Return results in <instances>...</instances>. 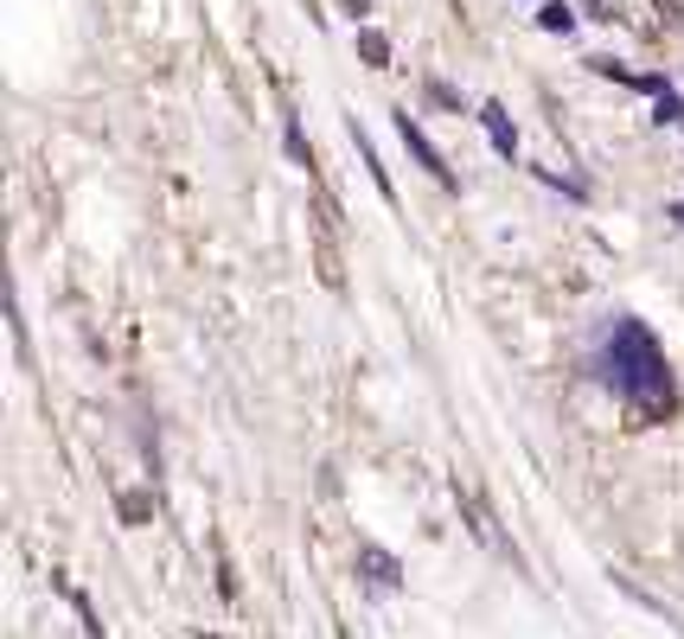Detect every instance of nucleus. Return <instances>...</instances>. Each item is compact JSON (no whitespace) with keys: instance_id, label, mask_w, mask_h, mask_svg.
Listing matches in <instances>:
<instances>
[{"instance_id":"2","label":"nucleus","mask_w":684,"mask_h":639,"mask_svg":"<svg viewBox=\"0 0 684 639\" xmlns=\"http://www.w3.org/2000/svg\"><path fill=\"white\" fill-rule=\"evenodd\" d=\"M397 135H403V148L417 153V167H429V173H435L442 186H455V167H448V160L435 153V141H429V135L417 128V115H410V110H397Z\"/></svg>"},{"instance_id":"6","label":"nucleus","mask_w":684,"mask_h":639,"mask_svg":"<svg viewBox=\"0 0 684 639\" xmlns=\"http://www.w3.org/2000/svg\"><path fill=\"white\" fill-rule=\"evenodd\" d=\"M537 26H544V33H570V26H575V13L563 7V0H544V13H537Z\"/></svg>"},{"instance_id":"3","label":"nucleus","mask_w":684,"mask_h":639,"mask_svg":"<svg viewBox=\"0 0 684 639\" xmlns=\"http://www.w3.org/2000/svg\"><path fill=\"white\" fill-rule=\"evenodd\" d=\"M358 569H365V582H372V589H397V582H403L397 557H390V550H378V544H365V550H358Z\"/></svg>"},{"instance_id":"5","label":"nucleus","mask_w":684,"mask_h":639,"mask_svg":"<svg viewBox=\"0 0 684 639\" xmlns=\"http://www.w3.org/2000/svg\"><path fill=\"white\" fill-rule=\"evenodd\" d=\"M358 58H365L372 71H384V65H390V38H384L378 26H358Z\"/></svg>"},{"instance_id":"8","label":"nucleus","mask_w":684,"mask_h":639,"mask_svg":"<svg viewBox=\"0 0 684 639\" xmlns=\"http://www.w3.org/2000/svg\"><path fill=\"white\" fill-rule=\"evenodd\" d=\"M665 218H679V225H684V205H672V212H665Z\"/></svg>"},{"instance_id":"7","label":"nucleus","mask_w":684,"mask_h":639,"mask_svg":"<svg viewBox=\"0 0 684 639\" xmlns=\"http://www.w3.org/2000/svg\"><path fill=\"white\" fill-rule=\"evenodd\" d=\"M659 122H684V103H679V90H659Z\"/></svg>"},{"instance_id":"4","label":"nucleus","mask_w":684,"mask_h":639,"mask_svg":"<svg viewBox=\"0 0 684 639\" xmlns=\"http://www.w3.org/2000/svg\"><path fill=\"white\" fill-rule=\"evenodd\" d=\"M480 122H487V135H493V148L505 153V160H512V153H518V135H512V115L499 110V103H487V110H480Z\"/></svg>"},{"instance_id":"1","label":"nucleus","mask_w":684,"mask_h":639,"mask_svg":"<svg viewBox=\"0 0 684 639\" xmlns=\"http://www.w3.org/2000/svg\"><path fill=\"white\" fill-rule=\"evenodd\" d=\"M602 377H608L614 390L627 397V410L640 415V422H665L672 403H679V390H672V372H665V352L652 345V333L640 320H614L608 333V352H602Z\"/></svg>"}]
</instances>
